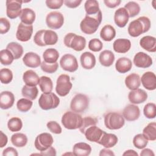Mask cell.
<instances>
[{
  "instance_id": "cell-1",
  "label": "cell",
  "mask_w": 156,
  "mask_h": 156,
  "mask_svg": "<svg viewBox=\"0 0 156 156\" xmlns=\"http://www.w3.org/2000/svg\"><path fill=\"white\" fill-rule=\"evenodd\" d=\"M102 19V15L101 10L94 15H86L80 24L81 31L88 35L95 33L101 23Z\"/></svg>"
},
{
  "instance_id": "cell-2",
  "label": "cell",
  "mask_w": 156,
  "mask_h": 156,
  "mask_svg": "<svg viewBox=\"0 0 156 156\" xmlns=\"http://www.w3.org/2000/svg\"><path fill=\"white\" fill-rule=\"evenodd\" d=\"M151 28V21L146 16H141L130 23L128 33L132 37H136L147 32Z\"/></svg>"
},
{
  "instance_id": "cell-3",
  "label": "cell",
  "mask_w": 156,
  "mask_h": 156,
  "mask_svg": "<svg viewBox=\"0 0 156 156\" xmlns=\"http://www.w3.org/2000/svg\"><path fill=\"white\" fill-rule=\"evenodd\" d=\"M58 41L57 33L52 30H40L34 35V41L39 46L54 45Z\"/></svg>"
},
{
  "instance_id": "cell-4",
  "label": "cell",
  "mask_w": 156,
  "mask_h": 156,
  "mask_svg": "<svg viewBox=\"0 0 156 156\" xmlns=\"http://www.w3.org/2000/svg\"><path fill=\"white\" fill-rule=\"evenodd\" d=\"M82 116L73 111L66 112L62 118V123L63 127L69 130L79 129L82 126Z\"/></svg>"
},
{
  "instance_id": "cell-5",
  "label": "cell",
  "mask_w": 156,
  "mask_h": 156,
  "mask_svg": "<svg viewBox=\"0 0 156 156\" xmlns=\"http://www.w3.org/2000/svg\"><path fill=\"white\" fill-rule=\"evenodd\" d=\"M65 45L76 51H81L85 48L86 39L85 37L77 35L74 33H68L64 37Z\"/></svg>"
},
{
  "instance_id": "cell-6",
  "label": "cell",
  "mask_w": 156,
  "mask_h": 156,
  "mask_svg": "<svg viewBox=\"0 0 156 156\" xmlns=\"http://www.w3.org/2000/svg\"><path fill=\"white\" fill-rule=\"evenodd\" d=\"M125 124L123 116L117 112H109L104 116V124L110 130H117L122 128Z\"/></svg>"
},
{
  "instance_id": "cell-7",
  "label": "cell",
  "mask_w": 156,
  "mask_h": 156,
  "mask_svg": "<svg viewBox=\"0 0 156 156\" xmlns=\"http://www.w3.org/2000/svg\"><path fill=\"white\" fill-rule=\"evenodd\" d=\"M60 104L59 98L54 93H43L38 99L40 107L44 110L55 108Z\"/></svg>"
},
{
  "instance_id": "cell-8",
  "label": "cell",
  "mask_w": 156,
  "mask_h": 156,
  "mask_svg": "<svg viewBox=\"0 0 156 156\" xmlns=\"http://www.w3.org/2000/svg\"><path fill=\"white\" fill-rule=\"evenodd\" d=\"M89 98L82 93L76 94L72 99L70 103V108L76 113H82L88 107Z\"/></svg>"
},
{
  "instance_id": "cell-9",
  "label": "cell",
  "mask_w": 156,
  "mask_h": 156,
  "mask_svg": "<svg viewBox=\"0 0 156 156\" xmlns=\"http://www.w3.org/2000/svg\"><path fill=\"white\" fill-rule=\"evenodd\" d=\"M73 85L68 75L63 74L58 77L56 82L55 91L60 96L63 97L66 96L69 93Z\"/></svg>"
},
{
  "instance_id": "cell-10",
  "label": "cell",
  "mask_w": 156,
  "mask_h": 156,
  "mask_svg": "<svg viewBox=\"0 0 156 156\" xmlns=\"http://www.w3.org/2000/svg\"><path fill=\"white\" fill-rule=\"evenodd\" d=\"M54 143V139L52 136L46 132L41 133L39 134L35 138L34 142V146L35 148L39 151H44L52 146Z\"/></svg>"
},
{
  "instance_id": "cell-11",
  "label": "cell",
  "mask_w": 156,
  "mask_h": 156,
  "mask_svg": "<svg viewBox=\"0 0 156 156\" xmlns=\"http://www.w3.org/2000/svg\"><path fill=\"white\" fill-rule=\"evenodd\" d=\"M60 65L63 70L70 73L76 71L79 67L77 58L70 54H66L62 57L60 60Z\"/></svg>"
},
{
  "instance_id": "cell-12",
  "label": "cell",
  "mask_w": 156,
  "mask_h": 156,
  "mask_svg": "<svg viewBox=\"0 0 156 156\" xmlns=\"http://www.w3.org/2000/svg\"><path fill=\"white\" fill-rule=\"evenodd\" d=\"M63 15L59 12L54 11L49 13L46 17L47 26L52 29H58L63 24Z\"/></svg>"
},
{
  "instance_id": "cell-13",
  "label": "cell",
  "mask_w": 156,
  "mask_h": 156,
  "mask_svg": "<svg viewBox=\"0 0 156 156\" xmlns=\"http://www.w3.org/2000/svg\"><path fill=\"white\" fill-rule=\"evenodd\" d=\"M23 2V1L7 0L5 2L7 16L10 19H15L20 16Z\"/></svg>"
},
{
  "instance_id": "cell-14",
  "label": "cell",
  "mask_w": 156,
  "mask_h": 156,
  "mask_svg": "<svg viewBox=\"0 0 156 156\" xmlns=\"http://www.w3.org/2000/svg\"><path fill=\"white\" fill-rule=\"evenodd\" d=\"M33 33V26L20 23L17 27L16 37L19 41L25 42L29 41Z\"/></svg>"
},
{
  "instance_id": "cell-15",
  "label": "cell",
  "mask_w": 156,
  "mask_h": 156,
  "mask_svg": "<svg viewBox=\"0 0 156 156\" xmlns=\"http://www.w3.org/2000/svg\"><path fill=\"white\" fill-rule=\"evenodd\" d=\"M134 65L141 68H147L150 67L152 65V58L144 52H139L136 53L133 60Z\"/></svg>"
},
{
  "instance_id": "cell-16",
  "label": "cell",
  "mask_w": 156,
  "mask_h": 156,
  "mask_svg": "<svg viewBox=\"0 0 156 156\" xmlns=\"http://www.w3.org/2000/svg\"><path fill=\"white\" fill-rule=\"evenodd\" d=\"M124 118L128 121H133L138 119L140 116L139 107L135 104H129L122 111Z\"/></svg>"
},
{
  "instance_id": "cell-17",
  "label": "cell",
  "mask_w": 156,
  "mask_h": 156,
  "mask_svg": "<svg viewBox=\"0 0 156 156\" xmlns=\"http://www.w3.org/2000/svg\"><path fill=\"white\" fill-rule=\"evenodd\" d=\"M129 101L133 104H139L144 102L147 99V93L142 89L131 90L128 94Z\"/></svg>"
},
{
  "instance_id": "cell-18",
  "label": "cell",
  "mask_w": 156,
  "mask_h": 156,
  "mask_svg": "<svg viewBox=\"0 0 156 156\" xmlns=\"http://www.w3.org/2000/svg\"><path fill=\"white\" fill-rule=\"evenodd\" d=\"M104 131L101 130L96 125L91 126L87 128L84 132V135L87 140L91 142L98 143Z\"/></svg>"
},
{
  "instance_id": "cell-19",
  "label": "cell",
  "mask_w": 156,
  "mask_h": 156,
  "mask_svg": "<svg viewBox=\"0 0 156 156\" xmlns=\"http://www.w3.org/2000/svg\"><path fill=\"white\" fill-rule=\"evenodd\" d=\"M141 82L143 87L148 90H154L156 88V76L155 74L151 71L144 73L141 78Z\"/></svg>"
},
{
  "instance_id": "cell-20",
  "label": "cell",
  "mask_w": 156,
  "mask_h": 156,
  "mask_svg": "<svg viewBox=\"0 0 156 156\" xmlns=\"http://www.w3.org/2000/svg\"><path fill=\"white\" fill-rule=\"evenodd\" d=\"M24 64L29 68H35L41 65V58L39 55L33 52H27L23 58Z\"/></svg>"
},
{
  "instance_id": "cell-21",
  "label": "cell",
  "mask_w": 156,
  "mask_h": 156,
  "mask_svg": "<svg viewBox=\"0 0 156 156\" xmlns=\"http://www.w3.org/2000/svg\"><path fill=\"white\" fill-rule=\"evenodd\" d=\"M129 14L124 7L117 9L114 15V21L119 27H124L129 21Z\"/></svg>"
},
{
  "instance_id": "cell-22",
  "label": "cell",
  "mask_w": 156,
  "mask_h": 156,
  "mask_svg": "<svg viewBox=\"0 0 156 156\" xmlns=\"http://www.w3.org/2000/svg\"><path fill=\"white\" fill-rule=\"evenodd\" d=\"M15 102L14 94L9 91H4L0 94V107L3 110L11 108Z\"/></svg>"
},
{
  "instance_id": "cell-23",
  "label": "cell",
  "mask_w": 156,
  "mask_h": 156,
  "mask_svg": "<svg viewBox=\"0 0 156 156\" xmlns=\"http://www.w3.org/2000/svg\"><path fill=\"white\" fill-rule=\"evenodd\" d=\"M80 61L83 68L91 69L96 65V57L93 54L90 52H85L82 53L80 57Z\"/></svg>"
},
{
  "instance_id": "cell-24",
  "label": "cell",
  "mask_w": 156,
  "mask_h": 156,
  "mask_svg": "<svg viewBox=\"0 0 156 156\" xmlns=\"http://www.w3.org/2000/svg\"><path fill=\"white\" fill-rule=\"evenodd\" d=\"M113 48L117 53H126L131 48V42L128 39L118 38L113 42Z\"/></svg>"
},
{
  "instance_id": "cell-25",
  "label": "cell",
  "mask_w": 156,
  "mask_h": 156,
  "mask_svg": "<svg viewBox=\"0 0 156 156\" xmlns=\"http://www.w3.org/2000/svg\"><path fill=\"white\" fill-rule=\"evenodd\" d=\"M140 46L150 52L156 51V39L154 37L146 35L142 37L140 40Z\"/></svg>"
},
{
  "instance_id": "cell-26",
  "label": "cell",
  "mask_w": 156,
  "mask_h": 156,
  "mask_svg": "<svg viewBox=\"0 0 156 156\" xmlns=\"http://www.w3.org/2000/svg\"><path fill=\"white\" fill-rule=\"evenodd\" d=\"M118 143V137L113 133H108L104 132L98 144L102 145L105 148H110L115 146Z\"/></svg>"
},
{
  "instance_id": "cell-27",
  "label": "cell",
  "mask_w": 156,
  "mask_h": 156,
  "mask_svg": "<svg viewBox=\"0 0 156 156\" xmlns=\"http://www.w3.org/2000/svg\"><path fill=\"white\" fill-rule=\"evenodd\" d=\"M91 152V147L90 144L80 142L76 143L73 148V152L76 156H88Z\"/></svg>"
},
{
  "instance_id": "cell-28",
  "label": "cell",
  "mask_w": 156,
  "mask_h": 156,
  "mask_svg": "<svg viewBox=\"0 0 156 156\" xmlns=\"http://www.w3.org/2000/svg\"><path fill=\"white\" fill-rule=\"evenodd\" d=\"M132 67V63L130 59L127 57L119 58L115 63V68L119 73H126L129 71Z\"/></svg>"
},
{
  "instance_id": "cell-29",
  "label": "cell",
  "mask_w": 156,
  "mask_h": 156,
  "mask_svg": "<svg viewBox=\"0 0 156 156\" xmlns=\"http://www.w3.org/2000/svg\"><path fill=\"white\" fill-rule=\"evenodd\" d=\"M23 80L27 85L37 86L39 84L40 77L35 71L29 69L23 73Z\"/></svg>"
},
{
  "instance_id": "cell-30",
  "label": "cell",
  "mask_w": 156,
  "mask_h": 156,
  "mask_svg": "<svg viewBox=\"0 0 156 156\" xmlns=\"http://www.w3.org/2000/svg\"><path fill=\"white\" fill-rule=\"evenodd\" d=\"M125 85L130 90L138 89L141 85L140 76L136 73H132L125 79Z\"/></svg>"
},
{
  "instance_id": "cell-31",
  "label": "cell",
  "mask_w": 156,
  "mask_h": 156,
  "mask_svg": "<svg viewBox=\"0 0 156 156\" xmlns=\"http://www.w3.org/2000/svg\"><path fill=\"white\" fill-rule=\"evenodd\" d=\"M99 61L104 66H110L115 61V55L110 50H104L100 53Z\"/></svg>"
},
{
  "instance_id": "cell-32",
  "label": "cell",
  "mask_w": 156,
  "mask_h": 156,
  "mask_svg": "<svg viewBox=\"0 0 156 156\" xmlns=\"http://www.w3.org/2000/svg\"><path fill=\"white\" fill-rule=\"evenodd\" d=\"M36 15L35 12L29 8H24L22 9L21 13L20 16L21 23L27 24L32 25L35 21Z\"/></svg>"
},
{
  "instance_id": "cell-33",
  "label": "cell",
  "mask_w": 156,
  "mask_h": 156,
  "mask_svg": "<svg viewBox=\"0 0 156 156\" xmlns=\"http://www.w3.org/2000/svg\"><path fill=\"white\" fill-rule=\"evenodd\" d=\"M116 36V30L115 28L110 25L107 24L104 26L100 32L101 38L105 41H112Z\"/></svg>"
},
{
  "instance_id": "cell-34",
  "label": "cell",
  "mask_w": 156,
  "mask_h": 156,
  "mask_svg": "<svg viewBox=\"0 0 156 156\" xmlns=\"http://www.w3.org/2000/svg\"><path fill=\"white\" fill-rule=\"evenodd\" d=\"M43 57L45 62L49 63H54L57 62L59 57V53L55 49L49 48L44 51Z\"/></svg>"
},
{
  "instance_id": "cell-35",
  "label": "cell",
  "mask_w": 156,
  "mask_h": 156,
  "mask_svg": "<svg viewBox=\"0 0 156 156\" xmlns=\"http://www.w3.org/2000/svg\"><path fill=\"white\" fill-rule=\"evenodd\" d=\"M143 135L149 141H155L156 140V123L152 122L149 123L143 129Z\"/></svg>"
},
{
  "instance_id": "cell-36",
  "label": "cell",
  "mask_w": 156,
  "mask_h": 156,
  "mask_svg": "<svg viewBox=\"0 0 156 156\" xmlns=\"http://www.w3.org/2000/svg\"><path fill=\"white\" fill-rule=\"evenodd\" d=\"M10 140L13 146L18 147H23L27 143V137L24 133H15L12 135Z\"/></svg>"
},
{
  "instance_id": "cell-37",
  "label": "cell",
  "mask_w": 156,
  "mask_h": 156,
  "mask_svg": "<svg viewBox=\"0 0 156 156\" xmlns=\"http://www.w3.org/2000/svg\"><path fill=\"white\" fill-rule=\"evenodd\" d=\"M22 95L30 100H34L38 96V90L36 86L24 85L21 90Z\"/></svg>"
},
{
  "instance_id": "cell-38",
  "label": "cell",
  "mask_w": 156,
  "mask_h": 156,
  "mask_svg": "<svg viewBox=\"0 0 156 156\" xmlns=\"http://www.w3.org/2000/svg\"><path fill=\"white\" fill-rule=\"evenodd\" d=\"M39 86L41 91L45 94L51 93L53 88V83L50 77L47 76H41L40 77Z\"/></svg>"
},
{
  "instance_id": "cell-39",
  "label": "cell",
  "mask_w": 156,
  "mask_h": 156,
  "mask_svg": "<svg viewBox=\"0 0 156 156\" xmlns=\"http://www.w3.org/2000/svg\"><path fill=\"white\" fill-rule=\"evenodd\" d=\"M6 49L11 52L15 59H18L23 55V48L20 44L17 42L9 43L7 45Z\"/></svg>"
},
{
  "instance_id": "cell-40",
  "label": "cell",
  "mask_w": 156,
  "mask_h": 156,
  "mask_svg": "<svg viewBox=\"0 0 156 156\" xmlns=\"http://www.w3.org/2000/svg\"><path fill=\"white\" fill-rule=\"evenodd\" d=\"M84 7L86 13L88 15H94L100 11L99 3L96 0L86 1Z\"/></svg>"
},
{
  "instance_id": "cell-41",
  "label": "cell",
  "mask_w": 156,
  "mask_h": 156,
  "mask_svg": "<svg viewBox=\"0 0 156 156\" xmlns=\"http://www.w3.org/2000/svg\"><path fill=\"white\" fill-rule=\"evenodd\" d=\"M127 12L129 17H134L140 12V7L138 3L134 1L128 2L124 7Z\"/></svg>"
},
{
  "instance_id": "cell-42",
  "label": "cell",
  "mask_w": 156,
  "mask_h": 156,
  "mask_svg": "<svg viewBox=\"0 0 156 156\" xmlns=\"http://www.w3.org/2000/svg\"><path fill=\"white\" fill-rule=\"evenodd\" d=\"M7 127L11 132H18L22 129L23 122L20 118L13 117L8 121Z\"/></svg>"
},
{
  "instance_id": "cell-43",
  "label": "cell",
  "mask_w": 156,
  "mask_h": 156,
  "mask_svg": "<svg viewBox=\"0 0 156 156\" xmlns=\"http://www.w3.org/2000/svg\"><path fill=\"white\" fill-rule=\"evenodd\" d=\"M14 59L13 54L9 50L5 49L0 51V61L2 65H9L12 64Z\"/></svg>"
},
{
  "instance_id": "cell-44",
  "label": "cell",
  "mask_w": 156,
  "mask_h": 156,
  "mask_svg": "<svg viewBox=\"0 0 156 156\" xmlns=\"http://www.w3.org/2000/svg\"><path fill=\"white\" fill-rule=\"evenodd\" d=\"M32 104L33 102L31 100L27 98H21L18 101L16 107L21 112H27L31 108Z\"/></svg>"
},
{
  "instance_id": "cell-45",
  "label": "cell",
  "mask_w": 156,
  "mask_h": 156,
  "mask_svg": "<svg viewBox=\"0 0 156 156\" xmlns=\"http://www.w3.org/2000/svg\"><path fill=\"white\" fill-rule=\"evenodd\" d=\"M134 146L139 149H144L148 144V140L141 133L136 135L133 138Z\"/></svg>"
},
{
  "instance_id": "cell-46",
  "label": "cell",
  "mask_w": 156,
  "mask_h": 156,
  "mask_svg": "<svg viewBox=\"0 0 156 156\" xmlns=\"http://www.w3.org/2000/svg\"><path fill=\"white\" fill-rule=\"evenodd\" d=\"M13 79L12 71L9 68H2L0 70V80L2 83L8 84Z\"/></svg>"
},
{
  "instance_id": "cell-47",
  "label": "cell",
  "mask_w": 156,
  "mask_h": 156,
  "mask_svg": "<svg viewBox=\"0 0 156 156\" xmlns=\"http://www.w3.org/2000/svg\"><path fill=\"white\" fill-rule=\"evenodd\" d=\"M144 115L148 119H154L156 116V105L154 103H147L143 108Z\"/></svg>"
},
{
  "instance_id": "cell-48",
  "label": "cell",
  "mask_w": 156,
  "mask_h": 156,
  "mask_svg": "<svg viewBox=\"0 0 156 156\" xmlns=\"http://www.w3.org/2000/svg\"><path fill=\"white\" fill-rule=\"evenodd\" d=\"M98 123V119L94 117L91 116H86L83 118L82 124L81 127L79 128V130L82 133H84L86 129L90 127L91 126L96 125Z\"/></svg>"
},
{
  "instance_id": "cell-49",
  "label": "cell",
  "mask_w": 156,
  "mask_h": 156,
  "mask_svg": "<svg viewBox=\"0 0 156 156\" xmlns=\"http://www.w3.org/2000/svg\"><path fill=\"white\" fill-rule=\"evenodd\" d=\"M40 66L43 71L46 73L52 74L55 73L57 70L58 67V63L57 62L54 63H49L43 61L41 63Z\"/></svg>"
},
{
  "instance_id": "cell-50",
  "label": "cell",
  "mask_w": 156,
  "mask_h": 156,
  "mask_svg": "<svg viewBox=\"0 0 156 156\" xmlns=\"http://www.w3.org/2000/svg\"><path fill=\"white\" fill-rule=\"evenodd\" d=\"M103 48V44L98 38H93L88 43V48L93 52L100 51Z\"/></svg>"
},
{
  "instance_id": "cell-51",
  "label": "cell",
  "mask_w": 156,
  "mask_h": 156,
  "mask_svg": "<svg viewBox=\"0 0 156 156\" xmlns=\"http://www.w3.org/2000/svg\"><path fill=\"white\" fill-rule=\"evenodd\" d=\"M46 126L48 129L54 133L60 134L62 133V127H60L59 124L56 121H49L47 123Z\"/></svg>"
},
{
  "instance_id": "cell-52",
  "label": "cell",
  "mask_w": 156,
  "mask_h": 156,
  "mask_svg": "<svg viewBox=\"0 0 156 156\" xmlns=\"http://www.w3.org/2000/svg\"><path fill=\"white\" fill-rule=\"evenodd\" d=\"M10 28V23L5 18H0V34H4L9 32Z\"/></svg>"
},
{
  "instance_id": "cell-53",
  "label": "cell",
  "mask_w": 156,
  "mask_h": 156,
  "mask_svg": "<svg viewBox=\"0 0 156 156\" xmlns=\"http://www.w3.org/2000/svg\"><path fill=\"white\" fill-rule=\"evenodd\" d=\"M46 6L51 9H60L63 4V0H46L45 1Z\"/></svg>"
},
{
  "instance_id": "cell-54",
  "label": "cell",
  "mask_w": 156,
  "mask_h": 156,
  "mask_svg": "<svg viewBox=\"0 0 156 156\" xmlns=\"http://www.w3.org/2000/svg\"><path fill=\"white\" fill-rule=\"evenodd\" d=\"M82 2L81 0H65L63 3L68 8L74 9L77 7Z\"/></svg>"
},
{
  "instance_id": "cell-55",
  "label": "cell",
  "mask_w": 156,
  "mask_h": 156,
  "mask_svg": "<svg viewBox=\"0 0 156 156\" xmlns=\"http://www.w3.org/2000/svg\"><path fill=\"white\" fill-rule=\"evenodd\" d=\"M3 156H18V154L16 149L12 147H8L2 152Z\"/></svg>"
},
{
  "instance_id": "cell-56",
  "label": "cell",
  "mask_w": 156,
  "mask_h": 156,
  "mask_svg": "<svg viewBox=\"0 0 156 156\" xmlns=\"http://www.w3.org/2000/svg\"><path fill=\"white\" fill-rule=\"evenodd\" d=\"M104 2L107 7L113 9L118 6L121 4V0H104Z\"/></svg>"
},
{
  "instance_id": "cell-57",
  "label": "cell",
  "mask_w": 156,
  "mask_h": 156,
  "mask_svg": "<svg viewBox=\"0 0 156 156\" xmlns=\"http://www.w3.org/2000/svg\"><path fill=\"white\" fill-rule=\"evenodd\" d=\"M40 155H56V151L55 148L51 146L44 151H41Z\"/></svg>"
},
{
  "instance_id": "cell-58",
  "label": "cell",
  "mask_w": 156,
  "mask_h": 156,
  "mask_svg": "<svg viewBox=\"0 0 156 156\" xmlns=\"http://www.w3.org/2000/svg\"><path fill=\"white\" fill-rule=\"evenodd\" d=\"M1 133V136H0V147H4L8 141V138L7 136L5 134H4L2 131L0 132Z\"/></svg>"
},
{
  "instance_id": "cell-59",
  "label": "cell",
  "mask_w": 156,
  "mask_h": 156,
  "mask_svg": "<svg viewBox=\"0 0 156 156\" xmlns=\"http://www.w3.org/2000/svg\"><path fill=\"white\" fill-rule=\"evenodd\" d=\"M100 156H104V155H105V156H112V155H115V154L112 152V151L108 149V148H104V149H102L101 150L100 152H99V154Z\"/></svg>"
},
{
  "instance_id": "cell-60",
  "label": "cell",
  "mask_w": 156,
  "mask_h": 156,
  "mask_svg": "<svg viewBox=\"0 0 156 156\" xmlns=\"http://www.w3.org/2000/svg\"><path fill=\"white\" fill-rule=\"evenodd\" d=\"M140 155L141 156H147V155L148 156H154L155 154L151 149L146 148L141 151V152L140 153Z\"/></svg>"
},
{
  "instance_id": "cell-61",
  "label": "cell",
  "mask_w": 156,
  "mask_h": 156,
  "mask_svg": "<svg viewBox=\"0 0 156 156\" xmlns=\"http://www.w3.org/2000/svg\"><path fill=\"white\" fill-rule=\"evenodd\" d=\"M122 155H138V153L135 152L134 150L132 149H129L126 151Z\"/></svg>"
}]
</instances>
